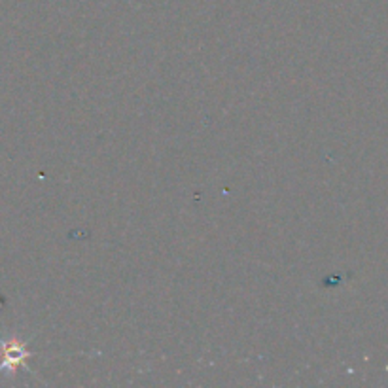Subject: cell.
I'll use <instances>...</instances> for the list:
<instances>
[{"mask_svg": "<svg viewBox=\"0 0 388 388\" xmlns=\"http://www.w3.org/2000/svg\"><path fill=\"white\" fill-rule=\"evenodd\" d=\"M27 358H29V352L25 351V344L19 343L15 339L6 341V343H2V366H0V371L6 370V368L10 371H15V368L25 362Z\"/></svg>", "mask_w": 388, "mask_h": 388, "instance_id": "1", "label": "cell"}]
</instances>
